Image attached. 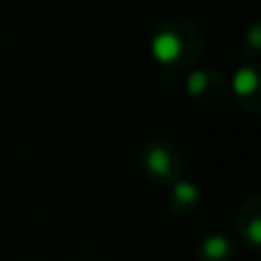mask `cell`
<instances>
[]
</instances>
